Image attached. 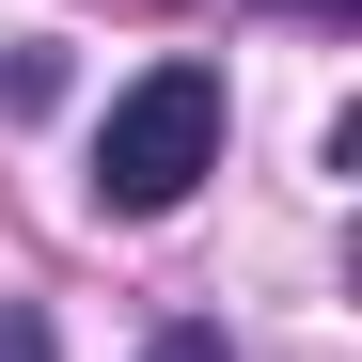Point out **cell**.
I'll return each mask as SVG.
<instances>
[{
    "mask_svg": "<svg viewBox=\"0 0 362 362\" xmlns=\"http://www.w3.org/2000/svg\"><path fill=\"white\" fill-rule=\"evenodd\" d=\"M205 158H221V79L205 64H142L110 95V127H95V205L110 221H173L205 189Z\"/></svg>",
    "mask_w": 362,
    "mask_h": 362,
    "instance_id": "obj_1",
    "label": "cell"
},
{
    "mask_svg": "<svg viewBox=\"0 0 362 362\" xmlns=\"http://www.w3.org/2000/svg\"><path fill=\"white\" fill-rule=\"evenodd\" d=\"M0 362H64V346H47V315H32V299H0Z\"/></svg>",
    "mask_w": 362,
    "mask_h": 362,
    "instance_id": "obj_2",
    "label": "cell"
},
{
    "mask_svg": "<svg viewBox=\"0 0 362 362\" xmlns=\"http://www.w3.org/2000/svg\"><path fill=\"white\" fill-rule=\"evenodd\" d=\"M142 362H236V346H221V331H158Z\"/></svg>",
    "mask_w": 362,
    "mask_h": 362,
    "instance_id": "obj_3",
    "label": "cell"
}]
</instances>
